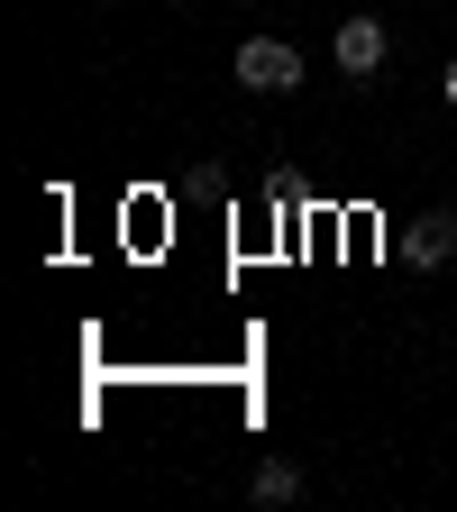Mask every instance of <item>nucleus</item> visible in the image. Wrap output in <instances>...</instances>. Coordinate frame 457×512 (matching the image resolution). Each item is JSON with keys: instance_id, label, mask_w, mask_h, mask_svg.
I'll return each instance as SVG.
<instances>
[{"instance_id": "f257e3e1", "label": "nucleus", "mask_w": 457, "mask_h": 512, "mask_svg": "<svg viewBox=\"0 0 457 512\" xmlns=\"http://www.w3.org/2000/svg\"><path fill=\"white\" fill-rule=\"evenodd\" d=\"M238 83H247V92H275V101L302 92V46H293V37H247V46H238Z\"/></svg>"}, {"instance_id": "f03ea898", "label": "nucleus", "mask_w": 457, "mask_h": 512, "mask_svg": "<svg viewBox=\"0 0 457 512\" xmlns=\"http://www.w3.org/2000/svg\"><path fill=\"white\" fill-rule=\"evenodd\" d=\"M330 55H339V74H348V83H375V74H384V55H394V37H384V19L357 10V19H339Z\"/></svg>"}, {"instance_id": "7ed1b4c3", "label": "nucleus", "mask_w": 457, "mask_h": 512, "mask_svg": "<svg viewBox=\"0 0 457 512\" xmlns=\"http://www.w3.org/2000/svg\"><path fill=\"white\" fill-rule=\"evenodd\" d=\"M457 256V211H421L412 229H403V266H421V275H439Z\"/></svg>"}, {"instance_id": "20e7f679", "label": "nucleus", "mask_w": 457, "mask_h": 512, "mask_svg": "<svg viewBox=\"0 0 457 512\" xmlns=\"http://www.w3.org/2000/svg\"><path fill=\"white\" fill-rule=\"evenodd\" d=\"M247 494L266 503V512H284V503H302V467H293V458H266V467L247 476Z\"/></svg>"}, {"instance_id": "39448f33", "label": "nucleus", "mask_w": 457, "mask_h": 512, "mask_svg": "<svg viewBox=\"0 0 457 512\" xmlns=\"http://www.w3.org/2000/svg\"><path fill=\"white\" fill-rule=\"evenodd\" d=\"M439 92H448V110H457V55H448V74H439Z\"/></svg>"}]
</instances>
